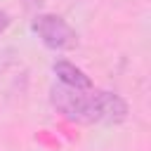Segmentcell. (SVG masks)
<instances>
[{
  "instance_id": "6da1fadb",
  "label": "cell",
  "mask_w": 151,
  "mask_h": 151,
  "mask_svg": "<svg viewBox=\"0 0 151 151\" xmlns=\"http://www.w3.org/2000/svg\"><path fill=\"white\" fill-rule=\"evenodd\" d=\"M50 104L66 120L83 125H118L127 118V101L120 94L106 90H73L64 85H52Z\"/></svg>"
},
{
  "instance_id": "7a4b0ae2",
  "label": "cell",
  "mask_w": 151,
  "mask_h": 151,
  "mask_svg": "<svg viewBox=\"0 0 151 151\" xmlns=\"http://www.w3.org/2000/svg\"><path fill=\"white\" fill-rule=\"evenodd\" d=\"M31 31L52 52H68V50L78 47V33H76V28L64 17H59V14H52V12L35 14L33 21H31Z\"/></svg>"
},
{
  "instance_id": "3957f363",
  "label": "cell",
  "mask_w": 151,
  "mask_h": 151,
  "mask_svg": "<svg viewBox=\"0 0 151 151\" xmlns=\"http://www.w3.org/2000/svg\"><path fill=\"white\" fill-rule=\"evenodd\" d=\"M52 73L57 76L59 85H64V87H73V90H92L94 87L92 78L68 59H57L52 64Z\"/></svg>"
},
{
  "instance_id": "277c9868",
  "label": "cell",
  "mask_w": 151,
  "mask_h": 151,
  "mask_svg": "<svg viewBox=\"0 0 151 151\" xmlns=\"http://www.w3.org/2000/svg\"><path fill=\"white\" fill-rule=\"evenodd\" d=\"M9 21H12V19H9V14H7L5 9H0V35H2L5 31H7V26H9Z\"/></svg>"
}]
</instances>
